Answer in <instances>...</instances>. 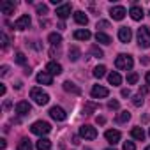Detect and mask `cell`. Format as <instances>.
<instances>
[{"label": "cell", "instance_id": "cell-1", "mask_svg": "<svg viewBox=\"0 0 150 150\" xmlns=\"http://www.w3.org/2000/svg\"><path fill=\"white\" fill-rule=\"evenodd\" d=\"M115 65H117V69H120V71H129V69H132L134 60H132L131 55L122 53V55H118V57L115 58Z\"/></svg>", "mask_w": 150, "mask_h": 150}, {"label": "cell", "instance_id": "cell-2", "mask_svg": "<svg viewBox=\"0 0 150 150\" xmlns=\"http://www.w3.org/2000/svg\"><path fill=\"white\" fill-rule=\"evenodd\" d=\"M30 99H34V103L39 104V106H44V104L50 103V96L46 92H42L41 88H37V87H34L30 90Z\"/></svg>", "mask_w": 150, "mask_h": 150}, {"label": "cell", "instance_id": "cell-3", "mask_svg": "<svg viewBox=\"0 0 150 150\" xmlns=\"http://www.w3.org/2000/svg\"><path fill=\"white\" fill-rule=\"evenodd\" d=\"M30 131L34 132V134H37V136H44V134H48L50 131H51V125L48 124V122H44V120H37V122H34L32 124V127H30Z\"/></svg>", "mask_w": 150, "mask_h": 150}, {"label": "cell", "instance_id": "cell-4", "mask_svg": "<svg viewBox=\"0 0 150 150\" xmlns=\"http://www.w3.org/2000/svg\"><path fill=\"white\" fill-rule=\"evenodd\" d=\"M138 44H139V48H150V30H148V27L138 28Z\"/></svg>", "mask_w": 150, "mask_h": 150}, {"label": "cell", "instance_id": "cell-5", "mask_svg": "<svg viewBox=\"0 0 150 150\" xmlns=\"http://www.w3.org/2000/svg\"><path fill=\"white\" fill-rule=\"evenodd\" d=\"M80 136L85 138V139H96L97 138V131L92 125H81L80 127Z\"/></svg>", "mask_w": 150, "mask_h": 150}, {"label": "cell", "instance_id": "cell-6", "mask_svg": "<svg viewBox=\"0 0 150 150\" xmlns=\"http://www.w3.org/2000/svg\"><path fill=\"white\" fill-rule=\"evenodd\" d=\"M30 23H32L30 16H28V14H23V16H20V18L14 21V28H16V30H27V28L30 27Z\"/></svg>", "mask_w": 150, "mask_h": 150}, {"label": "cell", "instance_id": "cell-7", "mask_svg": "<svg viewBox=\"0 0 150 150\" xmlns=\"http://www.w3.org/2000/svg\"><path fill=\"white\" fill-rule=\"evenodd\" d=\"M50 117H51L53 120H57V122H62V120L67 118V113L64 111V108H60V106H53V108L50 110Z\"/></svg>", "mask_w": 150, "mask_h": 150}, {"label": "cell", "instance_id": "cell-8", "mask_svg": "<svg viewBox=\"0 0 150 150\" xmlns=\"http://www.w3.org/2000/svg\"><path fill=\"white\" fill-rule=\"evenodd\" d=\"M110 14H111V18H113V20L120 21V20H124V18H125L127 11H125V7H122V6H113V7L110 9Z\"/></svg>", "mask_w": 150, "mask_h": 150}, {"label": "cell", "instance_id": "cell-9", "mask_svg": "<svg viewBox=\"0 0 150 150\" xmlns=\"http://www.w3.org/2000/svg\"><path fill=\"white\" fill-rule=\"evenodd\" d=\"M90 94H92L94 99H103V97H108L110 96V90L104 88V87H101V85H94L92 90H90Z\"/></svg>", "mask_w": 150, "mask_h": 150}, {"label": "cell", "instance_id": "cell-10", "mask_svg": "<svg viewBox=\"0 0 150 150\" xmlns=\"http://www.w3.org/2000/svg\"><path fill=\"white\" fill-rule=\"evenodd\" d=\"M104 138H106V141H108V143L117 145V143L120 141L122 134H120L118 131H115V129H110V131H106V132H104Z\"/></svg>", "mask_w": 150, "mask_h": 150}, {"label": "cell", "instance_id": "cell-11", "mask_svg": "<svg viewBox=\"0 0 150 150\" xmlns=\"http://www.w3.org/2000/svg\"><path fill=\"white\" fill-rule=\"evenodd\" d=\"M35 80H37V83H41V85H51V83H53V76H51L50 72H46V71L39 72L37 76H35Z\"/></svg>", "mask_w": 150, "mask_h": 150}, {"label": "cell", "instance_id": "cell-12", "mask_svg": "<svg viewBox=\"0 0 150 150\" xmlns=\"http://www.w3.org/2000/svg\"><path fill=\"white\" fill-rule=\"evenodd\" d=\"M69 14H71V4H60V6L57 7V16H58L60 20L69 18Z\"/></svg>", "mask_w": 150, "mask_h": 150}, {"label": "cell", "instance_id": "cell-13", "mask_svg": "<svg viewBox=\"0 0 150 150\" xmlns=\"http://www.w3.org/2000/svg\"><path fill=\"white\" fill-rule=\"evenodd\" d=\"M131 37H132V32H131L129 27H120V28H118V39H120L122 42H129Z\"/></svg>", "mask_w": 150, "mask_h": 150}, {"label": "cell", "instance_id": "cell-14", "mask_svg": "<svg viewBox=\"0 0 150 150\" xmlns=\"http://www.w3.org/2000/svg\"><path fill=\"white\" fill-rule=\"evenodd\" d=\"M46 72H50L51 76H58V74L62 72V65H60L58 62H50V64L46 65Z\"/></svg>", "mask_w": 150, "mask_h": 150}, {"label": "cell", "instance_id": "cell-15", "mask_svg": "<svg viewBox=\"0 0 150 150\" xmlns=\"http://www.w3.org/2000/svg\"><path fill=\"white\" fill-rule=\"evenodd\" d=\"M90 37H92V34L87 28H80V30L74 32V39H76V41H88Z\"/></svg>", "mask_w": 150, "mask_h": 150}, {"label": "cell", "instance_id": "cell-16", "mask_svg": "<svg viewBox=\"0 0 150 150\" xmlns=\"http://www.w3.org/2000/svg\"><path fill=\"white\" fill-rule=\"evenodd\" d=\"M129 14H131V18L134 20V21H139L145 14H143V9L139 7V6H132L131 9H129Z\"/></svg>", "mask_w": 150, "mask_h": 150}, {"label": "cell", "instance_id": "cell-17", "mask_svg": "<svg viewBox=\"0 0 150 150\" xmlns=\"http://www.w3.org/2000/svg\"><path fill=\"white\" fill-rule=\"evenodd\" d=\"M30 110H32V106H30L27 101H20V103L16 104V113H20V115H28Z\"/></svg>", "mask_w": 150, "mask_h": 150}, {"label": "cell", "instance_id": "cell-18", "mask_svg": "<svg viewBox=\"0 0 150 150\" xmlns=\"http://www.w3.org/2000/svg\"><path fill=\"white\" fill-rule=\"evenodd\" d=\"M14 7H16V4L14 2H7V0L0 4V11H2L4 14H13L14 13Z\"/></svg>", "mask_w": 150, "mask_h": 150}, {"label": "cell", "instance_id": "cell-19", "mask_svg": "<svg viewBox=\"0 0 150 150\" xmlns=\"http://www.w3.org/2000/svg\"><path fill=\"white\" fill-rule=\"evenodd\" d=\"M74 21H76L78 25H87L88 23V16L83 11H76L74 13Z\"/></svg>", "mask_w": 150, "mask_h": 150}, {"label": "cell", "instance_id": "cell-20", "mask_svg": "<svg viewBox=\"0 0 150 150\" xmlns=\"http://www.w3.org/2000/svg\"><path fill=\"white\" fill-rule=\"evenodd\" d=\"M108 81H110V85L118 87V85L122 83V76H120L118 72H110V74H108Z\"/></svg>", "mask_w": 150, "mask_h": 150}, {"label": "cell", "instance_id": "cell-21", "mask_svg": "<svg viewBox=\"0 0 150 150\" xmlns=\"http://www.w3.org/2000/svg\"><path fill=\"white\" fill-rule=\"evenodd\" d=\"M96 41L97 42H101V44H111V37L108 35V34H104V32H97L96 34Z\"/></svg>", "mask_w": 150, "mask_h": 150}, {"label": "cell", "instance_id": "cell-22", "mask_svg": "<svg viewBox=\"0 0 150 150\" xmlns=\"http://www.w3.org/2000/svg\"><path fill=\"white\" fill-rule=\"evenodd\" d=\"M35 146H37V150H50V148H51V141H50L48 138H41V139L35 143Z\"/></svg>", "mask_w": 150, "mask_h": 150}, {"label": "cell", "instance_id": "cell-23", "mask_svg": "<svg viewBox=\"0 0 150 150\" xmlns=\"http://www.w3.org/2000/svg\"><path fill=\"white\" fill-rule=\"evenodd\" d=\"M96 110H97V103H94V101H88V103H85V106H83V113H85V115H92Z\"/></svg>", "mask_w": 150, "mask_h": 150}, {"label": "cell", "instance_id": "cell-24", "mask_svg": "<svg viewBox=\"0 0 150 150\" xmlns=\"http://www.w3.org/2000/svg\"><path fill=\"white\" fill-rule=\"evenodd\" d=\"M131 136H132L134 139H139V141H143V139H145V131H143L141 127H132V131H131Z\"/></svg>", "mask_w": 150, "mask_h": 150}, {"label": "cell", "instance_id": "cell-25", "mask_svg": "<svg viewBox=\"0 0 150 150\" xmlns=\"http://www.w3.org/2000/svg\"><path fill=\"white\" fill-rule=\"evenodd\" d=\"M48 41H50L53 46H58V44L62 42V35H60V34H57V32H53V34H50V35H48Z\"/></svg>", "mask_w": 150, "mask_h": 150}, {"label": "cell", "instance_id": "cell-26", "mask_svg": "<svg viewBox=\"0 0 150 150\" xmlns=\"http://www.w3.org/2000/svg\"><path fill=\"white\" fill-rule=\"evenodd\" d=\"M64 90L65 92H72V94H80V88L74 85V83H71V81H65L64 83Z\"/></svg>", "mask_w": 150, "mask_h": 150}, {"label": "cell", "instance_id": "cell-27", "mask_svg": "<svg viewBox=\"0 0 150 150\" xmlns=\"http://www.w3.org/2000/svg\"><path fill=\"white\" fill-rule=\"evenodd\" d=\"M78 58H80V50H78L76 46H72V48L69 50V60H71V62H76Z\"/></svg>", "mask_w": 150, "mask_h": 150}, {"label": "cell", "instance_id": "cell-28", "mask_svg": "<svg viewBox=\"0 0 150 150\" xmlns=\"http://www.w3.org/2000/svg\"><path fill=\"white\" fill-rule=\"evenodd\" d=\"M129 118H131V113H129V111H120V113L117 115V122H118V124H125Z\"/></svg>", "mask_w": 150, "mask_h": 150}, {"label": "cell", "instance_id": "cell-29", "mask_svg": "<svg viewBox=\"0 0 150 150\" xmlns=\"http://www.w3.org/2000/svg\"><path fill=\"white\" fill-rule=\"evenodd\" d=\"M18 150H32V143H30V139L23 138V139L18 143Z\"/></svg>", "mask_w": 150, "mask_h": 150}, {"label": "cell", "instance_id": "cell-30", "mask_svg": "<svg viewBox=\"0 0 150 150\" xmlns=\"http://www.w3.org/2000/svg\"><path fill=\"white\" fill-rule=\"evenodd\" d=\"M94 76L99 78V80H101L103 76H106V67H104V65H97V67L94 69Z\"/></svg>", "mask_w": 150, "mask_h": 150}, {"label": "cell", "instance_id": "cell-31", "mask_svg": "<svg viewBox=\"0 0 150 150\" xmlns=\"http://www.w3.org/2000/svg\"><path fill=\"white\" fill-rule=\"evenodd\" d=\"M138 80H139L138 72H129V74H127V83H129V85H136Z\"/></svg>", "mask_w": 150, "mask_h": 150}, {"label": "cell", "instance_id": "cell-32", "mask_svg": "<svg viewBox=\"0 0 150 150\" xmlns=\"http://www.w3.org/2000/svg\"><path fill=\"white\" fill-rule=\"evenodd\" d=\"M14 60H16V64H20V65H25V64H27V57H25L21 51H20V53H16Z\"/></svg>", "mask_w": 150, "mask_h": 150}, {"label": "cell", "instance_id": "cell-33", "mask_svg": "<svg viewBox=\"0 0 150 150\" xmlns=\"http://www.w3.org/2000/svg\"><path fill=\"white\" fill-rule=\"evenodd\" d=\"M90 51H92V55H96L97 58H103V57H104V53H103V50H101L99 46H92Z\"/></svg>", "mask_w": 150, "mask_h": 150}, {"label": "cell", "instance_id": "cell-34", "mask_svg": "<svg viewBox=\"0 0 150 150\" xmlns=\"http://www.w3.org/2000/svg\"><path fill=\"white\" fill-rule=\"evenodd\" d=\"M35 11H37V14H46L48 13V6H44V4H39V6H35Z\"/></svg>", "mask_w": 150, "mask_h": 150}, {"label": "cell", "instance_id": "cell-35", "mask_svg": "<svg viewBox=\"0 0 150 150\" xmlns=\"http://www.w3.org/2000/svg\"><path fill=\"white\" fill-rule=\"evenodd\" d=\"M132 104H134V106H141V104H143V96H141V94L134 96V97H132Z\"/></svg>", "mask_w": 150, "mask_h": 150}, {"label": "cell", "instance_id": "cell-36", "mask_svg": "<svg viewBox=\"0 0 150 150\" xmlns=\"http://www.w3.org/2000/svg\"><path fill=\"white\" fill-rule=\"evenodd\" d=\"M0 41H2V48H4V50H6V48L9 46V37H7V35H6L4 32L0 34Z\"/></svg>", "mask_w": 150, "mask_h": 150}, {"label": "cell", "instance_id": "cell-37", "mask_svg": "<svg viewBox=\"0 0 150 150\" xmlns=\"http://www.w3.org/2000/svg\"><path fill=\"white\" fill-rule=\"evenodd\" d=\"M124 150H136V145L132 141H125L124 143Z\"/></svg>", "mask_w": 150, "mask_h": 150}, {"label": "cell", "instance_id": "cell-38", "mask_svg": "<svg viewBox=\"0 0 150 150\" xmlns=\"http://www.w3.org/2000/svg\"><path fill=\"white\" fill-rule=\"evenodd\" d=\"M118 106H120L118 101H110V103H108V108H110V110H118Z\"/></svg>", "mask_w": 150, "mask_h": 150}, {"label": "cell", "instance_id": "cell-39", "mask_svg": "<svg viewBox=\"0 0 150 150\" xmlns=\"http://www.w3.org/2000/svg\"><path fill=\"white\" fill-rule=\"evenodd\" d=\"M108 27H110V23H108V21H103V20H101V21L97 23V28H108Z\"/></svg>", "mask_w": 150, "mask_h": 150}, {"label": "cell", "instance_id": "cell-40", "mask_svg": "<svg viewBox=\"0 0 150 150\" xmlns=\"http://www.w3.org/2000/svg\"><path fill=\"white\" fill-rule=\"evenodd\" d=\"M7 71H9V67H7V65H2V69H0V74H2V76H6Z\"/></svg>", "mask_w": 150, "mask_h": 150}, {"label": "cell", "instance_id": "cell-41", "mask_svg": "<svg viewBox=\"0 0 150 150\" xmlns=\"http://www.w3.org/2000/svg\"><path fill=\"white\" fill-rule=\"evenodd\" d=\"M129 96H131V90L129 88H124L122 90V97H129Z\"/></svg>", "mask_w": 150, "mask_h": 150}, {"label": "cell", "instance_id": "cell-42", "mask_svg": "<svg viewBox=\"0 0 150 150\" xmlns=\"http://www.w3.org/2000/svg\"><path fill=\"white\" fill-rule=\"evenodd\" d=\"M7 146V141L6 139H0V148H6Z\"/></svg>", "mask_w": 150, "mask_h": 150}, {"label": "cell", "instance_id": "cell-43", "mask_svg": "<svg viewBox=\"0 0 150 150\" xmlns=\"http://www.w3.org/2000/svg\"><path fill=\"white\" fill-rule=\"evenodd\" d=\"M6 94V85H0V96Z\"/></svg>", "mask_w": 150, "mask_h": 150}, {"label": "cell", "instance_id": "cell-44", "mask_svg": "<svg viewBox=\"0 0 150 150\" xmlns=\"http://www.w3.org/2000/svg\"><path fill=\"white\" fill-rule=\"evenodd\" d=\"M104 122H106L104 117H97V124H104Z\"/></svg>", "mask_w": 150, "mask_h": 150}, {"label": "cell", "instance_id": "cell-45", "mask_svg": "<svg viewBox=\"0 0 150 150\" xmlns=\"http://www.w3.org/2000/svg\"><path fill=\"white\" fill-rule=\"evenodd\" d=\"M145 80H146V83H148V85H150V71H148V72H146V74H145Z\"/></svg>", "mask_w": 150, "mask_h": 150}, {"label": "cell", "instance_id": "cell-46", "mask_svg": "<svg viewBox=\"0 0 150 150\" xmlns=\"http://www.w3.org/2000/svg\"><path fill=\"white\" fill-rule=\"evenodd\" d=\"M145 150H150V145H148V146H146V148H145Z\"/></svg>", "mask_w": 150, "mask_h": 150}, {"label": "cell", "instance_id": "cell-47", "mask_svg": "<svg viewBox=\"0 0 150 150\" xmlns=\"http://www.w3.org/2000/svg\"><path fill=\"white\" fill-rule=\"evenodd\" d=\"M104 150H115V148H104Z\"/></svg>", "mask_w": 150, "mask_h": 150}, {"label": "cell", "instance_id": "cell-48", "mask_svg": "<svg viewBox=\"0 0 150 150\" xmlns=\"http://www.w3.org/2000/svg\"><path fill=\"white\" fill-rule=\"evenodd\" d=\"M85 150H90V148H85Z\"/></svg>", "mask_w": 150, "mask_h": 150}, {"label": "cell", "instance_id": "cell-49", "mask_svg": "<svg viewBox=\"0 0 150 150\" xmlns=\"http://www.w3.org/2000/svg\"><path fill=\"white\" fill-rule=\"evenodd\" d=\"M148 134H150V132H148Z\"/></svg>", "mask_w": 150, "mask_h": 150}]
</instances>
